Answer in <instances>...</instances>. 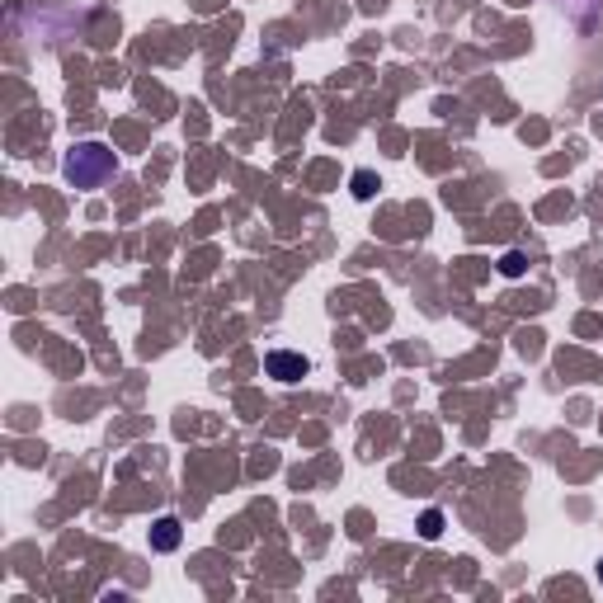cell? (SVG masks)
Returning a JSON list of instances; mask_svg holds the SVG:
<instances>
[{
    "mask_svg": "<svg viewBox=\"0 0 603 603\" xmlns=\"http://www.w3.org/2000/svg\"><path fill=\"white\" fill-rule=\"evenodd\" d=\"M61 170H67V179L76 184V189H99V184L118 170V156L104 147V142H80V147H71Z\"/></svg>",
    "mask_w": 603,
    "mask_h": 603,
    "instance_id": "6da1fadb",
    "label": "cell"
},
{
    "mask_svg": "<svg viewBox=\"0 0 603 603\" xmlns=\"http://www.w3.org/2000/svg\"><path fill=\"white\" fill-rule=\"evenodd\" d=\"M500 274H505V279H518V274H524V255H514V251H509V255L500 260Z\"/></svg>",
    "mask_w": 603,
    "mask_h": 603,
    "instance_id": "8992f818",
    "label": "cell"
},
{
    "mask_svg": "<svg viewBox=\"0 0 603 603\" xmlns=\"http://www.w3.org/2000/svg\"><path fill=\"white\" fill-rule=\"evenodd\" d=\"M598 585H603V561H598Z\"/></svg>",
    "mask_w": 603,
    "mask_h": 603,
    "instance_id": "52a82bcc",
    "label": "cell"
},
{
    "mask_svg": "<svg viewBox=\"0 0 603 603\" xmlns=\"http://www.w3.org/2000/svg\"><path fill=\"white\" fill-rule=\"evenodd\" d=\"M264 368H269V378H279V382H302L306 378V359L302 353H288V349H274L264 359Z\"/></svg>",
    "mask_w": 603,
    "mask_h": 603,
    "instance_id": "7a4b0ae2",
    "label": "cell"
},
{
    "mask_svg": "<svg viewBox=\"0 0 603 603\" xmlns=\"http://www.w3.org/2000/svg\"><path fill=\"white\" fill-rule=\"evenodd\" d=\"M179 537H184V528H179V518H175V514L156 518V524H151V552H175V547H179Z\"/></svg>",
    "mask_w": 603,
    "mask_h": 603,
    "instance_id": "3957f363",
    "label": "cell"
},
{
    "mask_svg": "<svg viewBox=\"0 0 603 603\" xmlns=\"http://www.w3.org/2000/svg\"><path fill=\"white\" fill-rule=\"evenodd\" d=\"M420 533H425V537H439V533H443V514L429 509V514L420 518Z\"/></svg>",
    "mask_w": 603,
    "mask_h": 603,
    "instance_id": "5b68a950",
    "label": "cell"
},
{
    "mask_svg": "<svg viewBox=\"0 0 603 603\" xmlns=\"http://www.w3.org/2000/svg\"><path fill=\"white\" fill-rule=\"evenodd\" d=\"M372 189H378V175H372V170L353 175V194H359V198H372Z\"/></svg>",
    "mask_w": 603,
    "mask_h": 603,
    "instance_id": "277c9868",
    "label": "cell"
}]
</instances>
